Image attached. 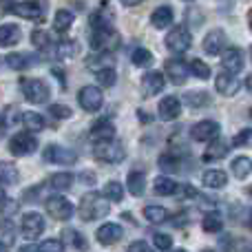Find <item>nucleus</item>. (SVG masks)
Here are the masks:
<instances>
[{
    "label": "nucleus",
    "mask_w": 252,
    "mask_h": 252,
    "mask_svg": "<svg viewBox=\"0 0 252 252\" xmlns=\"http://www.w3.org/2000/svg\"><path fill=\"white\" fill-rule=\"evenodd\" d=\"M9 151H11L13 157H27V155H33L38 151V139H35L33 130L29 133V128L22 130V133H16L9 142Z\"/></svg>",
    "instance_id": "3"
},
{
    "label": "nucleus",
    "mask_w": 252,
    "mask_h": 252,
    "mask_svg": "<svg viewBox=\"0 0 252 252\" xmlns=\"http://www.w3.org/2000/svg\"><path fill=\"white\" fill-rule=\"evenodd\" d=\"M221 66L228 73H239V71L244 69V53H241V49H237V47L223 49Z\"/></svg>",
    "instance_id": "15"
},
{
    "label": "nucleus",
    "mask_w": 252,
    "mask_h": 252,
    "mask_svg": "<svg viewBox=\"0 0 252 252\" xmlns=\"http://www.w3.org/2000/svg\"><path fill=\"white\" fill-rule=\"evenodd\" d=\"M157 164H159V168L164 170V173H179V166H182V161H179V157L175 155H161L159 159H157Z\"/></svg>",
    "instance_id": "38"
},
{
    "label": "nucleus",
    "mask_w": 252,
    "mask_h": 252,
    "mask_svg": "<svg viewBox=\"0 0 252 252\" xmlns=\"http://www.w3.org/2000/svg\"><path fill=\"white\" fill-rule=\"evenodd\" d=\"M226 33H223L221 29H213L208 35L204 38V51L208 53V56H219V53H223V49H226Z\"/></svg>",
    "instance_id": "14"
},
{
    "label": "nucleus",
    "mask_w": 252,
    "mask_h": 252,
    "mask_svg": "<svg viewBox=\"0 0 252 252\" xmlns=\"http://www.w3.org/2000/svg\"><path fill=\"white\" fill-rule=\"evenodd\" d=\"M93 155H95V159L106 161V164H120V161L126 157V151H124L122 144L115 142V139H104V142L95 144Z\"/></svg>",
    "instance_id": "2"
},
{
    "label": "nucleus",
    "mask_w": 252,
    "mask_h": 252,
    "mask_svg": "<svg viewBox=\"0 0 252 252\" xmlns=\"http://www.w3.org/2000/svg\"><path fill=\"white\" fill-rule=\"evenodd\" d=\"M126 186H128V192L133 197H142L144 190H146V175H144V170H130L128 179H126Z\"/></svg>",
    "instance_id": "21"
},
{
    "label": "nucleus",
    "mask_w": 252,
    "mask_h": 252,
    "mask_svg": "<svg viewBox=\"0 0 252 252\" xmlns=\"http://www.w3.org/2000/svg\"><path fill=\"white\" fill-rule=\"evenodd\" d=\"M248 25H250V31H252V11H250V16H248Z\"/></svg>",
    "instance_id": "55"
},
{
    "label": "nucleus",
    "mask_w": 252,
    "mask_h": 252,
    "mask_svg": "<svg viewBox=\"0 0 252 252\" xmlns=\"http://www.w3.org/2000/svg\"><path fill=\"white\" fill-rule=\"evenodd\" d=\"M18 239V230L9 219H0V248H11Z\"/></svg>",
    "instance_id": "23"
},
{
    "label": "nucleus",
    "mask_w": 252,
    "mask_h": 252,
    "mask_svg": "<svg viewBox=\"0 0 252 252\" xmlns=\"http://www.w3.org/2000/svg\"><path fill=\"white\" fill-rule=\"evenodd\" d=\"M230 170H232V175H235L237 179H246L250 175V170H252V159L250 157H246V155L235 157L232 164H230Z\"/></svg>",
    "instance_id": "27"
},
{
    "label": "nucleus",
    "mask_w": 252,
    "mask_h": 252,
    "mask_svg": "<svg viewBox=\"0 0 252 252\" xmlns=\"http://www.w3.org/2000/svg\"><path fill=\"white\" fill-rule=\"evenodd\" d=\"M109 210H111V206L104 195H100V192H87V195L80 199L78 213L84 221H95V219L106 217Z\"/></svg>",
    "instance_id": "1"
},
{
    "label": "nucleus",
    "mask_w": 252,
    "mask_h": 252,
    "mask_svg": "<svg viewBox=\"0 0 252 252\" xmlns=\"http://www.w3.org/2000/svg\"><path fill=\"white\" fill-rule=\"evenodd\" d=\"M42 157H44V161H49V164H58V166H71V164L78 161L75 151L64 148V146H58V144H51V146L44 148Z\"/></svg>",
    "instance_id": "5"
},
{
    "label": "nucleus",
    "mask_w": 252,
    "mask_h": 252,
    "mask_svg": "<svg viewBox=\"0 0 252 252\" xmlns=\"http://www.w3.org/2000/svg\"><path fill=\"white\" fill-rule=\"evenodd\" d=\"M153 188H155V195L168 197V195H173V192H177V182L170 177H157Z\"/></svg>",
    "instance_id": "29"
},
{
    "label": "nucleus",
    "mask_w": 252,
    "mask_h": 252,
    "mask_svg": "<svg viewBox=\"0 0 252 252\" xmlns=\"http://www.w3.org/2000/svg\"><path fill=\"white\" fill-rule=\"evenodd\" d=\"M22 95H25L31 104H44V102L49 100V95H51V91H49L47 82H42V80L27 78V80H22Z\"/></svg>",
    "instance_id": "4"
},
{
    "label": "nucleus",
    "mask_w": 252,
    "mask_h": 252,
    "mask_svg": "<svg viewBox=\"0 0 252 252\" xmlns=\"http://www.w3.org/2000/svg\"><path fill=\"white\" fill-rule=\"evenodd\" d=\"M4 60H7L9 69H16V71H25L31 64H35V58L29 56V53H9Z\"/></svg>",
    "instance_id": "24"
},
{
    "label": "nucleus",
    "mask_w": 252,
    "mask_h": 252,
    "mask_svg": "<svg viewBox=\"0 0 252 252\" xmlns=\"http://www.w3.org/2000/svg\"><path fill=\"white\" fill-rule=\"evenodd\" d=\"M49 113H51L53 118H58V120H69L71 115H73V111H71L69 106H64V104H51L49 106Z\"/></svg>",
    "instance_id": "46"
},
{
    "label": "nucleus",
    "mask_w": 252,
    "mask_h": 252,
    "mask_svg": "<svg viewBox=\"0 0 252 252\" xmlns=\"http://www.w3.org/2000/svg\"><path fill=\"white\" fill-rule=\"evenodd\" d=\"M164 87H166V78H164V73H159V71H148V73L142 78V93H144V97L157 95V93L164 91Z\"/></svg>",
    "instance_id": "12"
},
{
    "label": "nucleus",
    "mask_w": 252,
    "mask_h": 252,
    "mask_svg": "<svg viewBox=\"0 0 252 252\" xmlns=\"http://www.w3.org/2000/svg\"><path fill=\"white\" fill-rule=\"evenodd\" d=\"M49 186L53 188V190H69L71 186H73V175L71 173H56L49 177Z\"/></svg>",
    "instance_id": "28"
},
{
    "label": "nucleus",
    "mask_w": 252,
    "mask_h": 252,
    "mask_svg": "<svg viewBox=\"0 0 252 252\" xmlns=\"http://www.w3.org/2000/svg\"><path fill=\"white\" fill-rule=\"evenodd\" d=\"M179 113H182V102L175 95H166L164 100L159 102V106H157V115H159V120H164V122L177 120Z\"/></svg>",
    "instance_id": "13"
},
{
    "label": "nucleus",
    "mask_w": 252,
    "mask_h": 252,
    "mask_svg": "<svg viewBox=\"0 0 252 252\" xmlns=\"http://www.w3.org/2000/svg\"><path fill=\"white\" fill-rule=\"evenodd\" d=\"M7 201H9V197L4 195V190H2V188H0V213H2V210H4V206H7Z\"/></svg>",
    "instance_id": "51"
},
{
    "label": "nucleus",
    "mask_w": 252,
    "mask_h": 252,
    "mask_svg": "<svg viewBox=\"0 0 252 252\" xmlns=\"http://www.w3.org/2000/svg\"><path fill=\"white\" fill-rule=\"evenodd\" d=\"M201 228H204L206 232H210V235H215V232H221V228H223V217H221L219 213H208V215H204Z\"/></svg>",
    "instance_id": "31"
},
{
    "label": "nucleus",
    "mask_w": 252,
    "mask_h": 252,
    "mask_svg": "<svg viewBox=\"0 0 252 252\" xmlns=\"http://www.w3.org/2000/svg\"><path fill=\"white\" fill-rule=\"evenodd\" d=\"M75 44L73 42H58V49H56V56L60 58V60H66V58L75 56Z\"/></svg>",
    "instance_id": "45"
},
{
    "label": "nucleus",
    "mask_w": 252,
    "mask_h": 252,
    "mask_svg": "<svg viewBox=\"0 0 252 252\" xmlns=\"http://www.w3.org/2000/svg\"><path fill=\"white\" fill-rule=\"evenodd\" d=\"M78 102H80V106H82L84 111H89V113H95V111H100L102 104H104V95H102V89L93 87V84H91V87L80 89Z\"/></svg>",
    "instance_id": "8"
},
{
    "label": "nucleus",
    "mask_w": 252,
    "mask_h": 252,
    "mask_svg": "<svg viewBox=\"0 0 252 252\" xmlns=\"http://www.w3.org/2000/svg\"><path fill=\"white\" fill-rule=\"evenodd\" d=\"M22 124H25L29 130H33V133H40V130H44V118L40 113H33V111H29V113H22Z\"/></svg>",
    "instance_id": "34"
},
{
    "label": "nucleus",
    "mask_w": 252,
    "mask_h": 252,
    "mask_svg": "<svg viewBox=\"0 0 252 252\" xmlns=\"http://www.w3.org/2000/svg\"><path fill=\"white\" fill-rule=\"evenodd\" d=\"M246 89H248V91H252V73L248 75V78H246Z\"/></svg>",
    "instance_id": "54"
},
{
    "label": "nucleus",
    "mask_w": 252,
    "mask_h": 252,
    "mask_svg": "<svg viewBox=\"0 0 252 252\" xmlns=\"http://www.w3.org/2000/svg\"><path fill=\"white\" fill-rule=\"evenodd\" d=\"M201 182H204L206 188H223L228 184V175L219 168H213V170H206Z\"/></svg>",
    "instance_id": "25"
},
{
    "label": "nucleus",
    "mask_w": 252,
    "mask_h": 252,
    "mask_svg": "<svg viewBox=\"0 0 252 252\" xmlns=\"http://www.w3.org/2000/svg\"><path fill=\"white\" fill-rule=\"evenodd\" d=\"M230 144H232V142H226V139L215 137L213 142H210L208 151L204 153V161H217V159H223V157L228 155V151H230Z\"/></svg>",
    "instance_id": "19"
},
{
    "label": "nucleus",
    "mask_w": 252,
    "mask_h": 252,
    "mask_svg": "<svg viewBox=\"0 0 252 252\" xmlns=\"http://www.w3.org/2000/svg\"><path fill=\"white\" fill-rule=\"evenodd\" d=\"M130 60H133L135 66H148L153 62V53L148 51V49H144V47H137L133 51V56H130Z\"/></svg>",
    "instance_id": "42"
},
{
    "label": "nucleus",
    "mask_w": 252,
    "mask_h": 252,
    "mask_svg": "<svg viewBox=\"0 0 252 252\" xmlns=\"http://www.w3.org/2000/svg\"><path fill=\"white\" fill-rule=\"evenodd\" d=\"M184 102H186L190 109H201V106L210 104V95L206 91H190L184 95Z\"/></svg>",
    "instance_id": "32"
},
{
    "label": "nucleus",
    "mask_w": 252,
    "mask_h": 252,
    "mask_svg": "<svg viewBox=\"0 0 252 252\" xmlns=\"http://www.w3.org/2000/svg\"><path fill=\"white\" fill-rule=\"evenodd\" d=\"M153 246L159 250H170L173 248V237L164 235V232H157V235L153 237Z\"/></svg>",
    "instance_id": "47"
},
{
    "label": "nucleus",
    "mask_w": 252,
    "mask_h": 252,
    "mask_svg": "<svg viewBox=\"0 0 252 252\" xmlns=\"http://www.w3.org/2000/svg\"><path fill=\"white\" fill-rule=\"evenodd\" d=\"M44 204H47V213L51 215L53 219H58V221H66V219H71V215L75 213L73 204H71L66 197H49V199H44Z\"/></svg>",
    "instance_id": "6"
},
{
    "label": "nucleus",
    "mask_w": 252,
    "mask_h": 252,
    "mask_svg": "<svg viewBox=\"0 0 252 252\" xmlns=\"http://www.w3.org/2000/svg\"><path fill=\"white\" fill-rule=\"evenodd\" d=\"M173 18H175L173 9L166 7V4H161V7H157L155 11H153L151 22H153V27H155V29H166L168 25H173Z\"/></svg>",
    "instance_id": "22"
},
{
    "label": "nucleus",
    "mask_w": 252,
    "mask_h": 252,
    "mask_svg": "<svg viewBox=\"0 0 252 252\" xmlns=\"http://www.w3.org/2000/svg\"><path fill=\"white\" fill-rule=\"evenodd\" d=\"M64 244L66 246H73V248H78V250H84L87 248V239H84L82 235H80L78 230H73V228H69V230H64Z\"/></svg>",
    "instance_id": "39"
},
{
    "label": "nucleus",
    "mask_w": 252,
    "mask_h": 252,
    "mask_svg": "<svg viewBox=\"0 0 252 252\" xmlns=\"http://www.w3.org/2000/svg\"><path fill=\"white\" fill-rule=\"evenodd\" d=\"M250 60H252V47H250Z\"/></svg>",
    "instance_id": "58"
},
{
    "label": "nucleus",
    "mask_w": 252,
    "mask_h": 252,
    "mask_svg": "<svg viewBox=\"0 0 252 252\" xmlns=\"http://www.w3.org/2000/svg\"><path fill=\"white\" fill-rule=\"evenodd\" d=\"M188 2H190V0H188Z\"/></svg>",
    "instance_id": "60"
},
{
    "label": "nucleus",
    "mask_w": 252,
    "mask_h": 252,
    "mask_svg": "<svg viewBox=\"0 0 252 252\" xmlns=\"http://www.w3.org/2000/svg\"><path fill=\"white\" fill-rule=\"evenodd\" d=\"M97 82H100L102 87H115V82H118V73H115L113 66H104V69L97 71Z\"/></svg>",
    "instance_id": "41"
},
{
    "label": "nucleus",
    "mask_w": 252,
    "mask_h": 252,
    "mask_svg": "<svg viewBox=\"0 0 252 252\" xmlns=\"http://www.w3.org/2000/svg\"><path fill=\"white\" fill-rule=\"evenodd\" d=\"M250 228H252V217H250Z\"/></svg>",
    "instance_id": "59"
},
{
    "label": "nucleus",
    "mask_w": 252,
    "mask_h": 252,
    "mask_svg": "<svg viewBox=\"0 0 252 252\" xmlns=\"http://www.w3.org/2000/svg\"><path fill=\"white\" fill-rule=\"evenodd\" d=\"M250 120H252V106H250Z\"/></svg>",
    "instance_id": "57"
},
{
    "label": "nucleus",
    "mask_w": 252,
    "mask_h": 252,
    "mask_svg": "<svg viewBox=\"0 0 252 252\" xmlns=\"http://www.w3.org/2000/svg\"><path fill=\"white\" fill-rule=\"evenodd\" d=\"M250 139H252V128H246V130H241L239 135L232 137V146H244V144H248Z\"/></svg>",
    "instance_id": "48"
},
{
    "label": "nucleus",
    "mask_w": 252,
    "mask_h": 252,
    "mask_svg": "<svg viewBox=\"0 0 252 252\" xmlns=\"http://www.w3.org/2000/svg\"><path fill=\"white\" fill-rule=\"evenodd\" d=\"M144 219L151 223H164L168 219V210L164 206H146L144 208Z\"/></svg>",
    "instance_id": "30"
},
{
    "label": "nucleus",
    "mask_w": 252,
    "mask_h": 252,
    "mask_svg": "<svg viewBox=\"0 0 252 252\" xmlns=\"http://www.w3.org/2000/svg\"><path fill=\"white\" fill-rule=\"evenodd\" d=\"M188 66H190V73L195 75V78H199V80L210 78V66L206 64L204 60H199V58H192V60L188 62Z\"/></svg>",
    "instance_id": "37"
},
{
    "label": "nucleus",
    "mask_w": 252,
    "mask_h": 252,
    "mask_svg": "<svg viewBox=\"0 0 252 252\" xmlns=\"http://www.w3.org/2000/svg\"><path fill=\"white\" fill-rule=\"evenodd\" d=\"M75 20V13L69 11V9H60V11L56 13V18H53V27H56V31H66L71 25H73Z\"/></svg>",
    "instance_id": "33"
},
{
    "label": "nucleus",
    "mask_w": 252,
    "mask_h": 252,
    "mask_svg": "<svg viewBox=\"0 0 252 252\" xmlns=\"http://www.w3.org/2000/svg\"><path fill=\"white\" fill-rule=\"evenodd\" d=\"M31 42L38 49H47V47H51V35H49L47 31H33V33H31Z\"/></svg>",
    "instance_id": "44"
},
{
    "label": "nucleus",
    "mask_w": 252,
    "mask_h": 252,
    "mask_svg": "<svg viewBox=\"0 0 252 252\" xmlns=\"http://www.w3.org/2000/svg\"><path fill=\"white\" fill-rule=\"evenodd\" d=\"M18 182V170L13 164L9 161H0V184L9 186V184H16Z\"/></svg>",
    "instance_id": "36"
},
{
    "label": "nucleus",
    "mask_w": 252,
    "mask_h": 252,
    "mask_svg": "<svg viewBox=\"0 0 252 252\" xmlns=\"http://www.w3.org/2000/svg\"><path fill=\"white\" fill-rule=\"evenodd\" d=\"M102 195H104L109 201H122L124 188H122V184H120V182H109L104 186V190H102Z\"/></svg>",
    "instance_id": "40"
},
{
    "label": "nucleus",
    "mask_w": 252,
    "mask_h": 252,
    "mask_svg": "<svg viewBox=\"0 0 252 252\" xmlns=\"http://www.w3.org/2000/svg\"><path fill=\"white\" fill-rule=\"evenodd\" d=\"M22 235L27 237V239H35V237H40L44 232V228H47V221H44V217L40 213H27L25 217H22Z\"/></svg>",
    "instance_id": "9"
},
{
    "label": "nucleus",
    "mask_w": 252,
    "mask_h": 252,
    "mask_svg": "<svg viewBox=\"0 0 252 252\" xmlns=\"http://www.w3.org/2000/svg\"><path fill=\"white\" fill-rule=\"evenodd\" d=\"M241 82L235 78V73H228V71H223V73H219L217 78H215V89H217V93H221V95L230 97L235 95L237 91H239Z\"/></svg>",
    "instance_id": "17"
},
{
    "label": "nucleus",
    "mask_w": 252,
    "mask_h": 252,
    "mask_svg": "<svg viewBox=\"0 0 252 252\" xmlns=\"http://www.w3.org/2000/svg\"><path fill=\"white\" fill-rule=\"evenodd\" d=\"M188 73H190V66H188L184 60H168L166 62V75H168L170 82L177 84V87H182V84L186 82Z\"/></svg>",
    "instance_id": "16"
},
{
    "label": "nucleus",
    "mask_w": 252,
    "mask_h": 252,
    "mask_svg": "<svg viewBox=\"0 0 252 252\" xmlns=\"http://www.w3.org/2000/svg\"><path fill=\"white\" fill-rule=\"evenodd\" d=\"M122 235H124V230H122V226H118V223H102L95 232L97 241H100L102 246L115 244V241L122 239Z\"/></svg>",
    "instance_id": "18"
},
{
    "label": "nucleus",
    "mask_w": 252,
    "mask_h": 252,
    "mask_svg": "<svg viewBox=\"0 0 252 252\" xmlns=\"http://www.w3.org/2000/svg\"><path fill=\"white\" fill-rule=\"evenodd\" d=\"M128 250L130 252H135V250H151V246H148L146 241H133V244L128 246Z\"/></svg>",
    "instance_id": "49"
},
{
    "label": "nucleus",
    "mask_w": 252,
    "mask_h": 252,
    "mask_svg": "<svg viewBox=\"0 0 252 252\" xmlns=\"http://www.w3.org/2000/svg\"><path fill=\"white\" fill-rule=\"evenodd\" d=\"M91 25H93V29H113V27H111L113 25V16H111L109 9H102V11L93 13Z\"/></svg>",
    "instance_id": "35"
},
{
    "label": "nucleus",
    "mask_w": 252,
    "mask_h": 252,
    "mask_svg": "<svg viewBox=\"0 0 252 252\" xmlns=\"http://www.w3.org/2000/svg\"><path fill=\"white\" fill-rule=\"evenodd\" d=\"M248 195H250V199H252V186L248 188Z\"/></svg>",
    "instance_id": "56"
},
{
    "label": "nucleus",
    "mask_w": 252,
    "mask_h": 252,
    "mask_svg": "<svg viewBox=\"0 0 252 252\" xmlns=\"http://www.w3.org/2000/svg\"><path fill=\"white\" fill-rule=\"evenodd\" d=\"M190 44H192V35H190V31L186 29V27H175L173 31H170L168 35H166V47L170 49L173 53H184V51H188L190 49Z\"/></svg>",
    "instance_id": "7"
},
{
    "label": "nucleus",
    "mask_w": 252,
    "mask_h": 252,
    "mask_svg": "<svg viewBox=\"0 0 252 252\" xmlns=\"http://www.w3.org/2000/svg\"><path fill=\"white\" fill-rule=\"evenodd\" d=\"M11 11L27 20H38L44 11V0H22V2H13Z\"/></svg>",
    "instance_id": "10"
},
{
    "label": "nucleus",
    "mask_w": 252,
    "mask_h": 252,
    "mask_svg": "<svg viewBox=\"0 0 252 252\" xmlns=\"http://www.w3.org/2000/svg\"><path fill=\"white\" fill-rule=\"evenodd\" d=\"M120 2H122V4H124V7H135V4L144 2V0H120Z\"/></svg>",
    "instance_id": "52"
},
{
    "label": "nucleus",
    "mask_w": 252,
    "mask_h": 252,
    "mask_svg": "<svg viewBox=\"0 0 252 252\" xmlns=\"http://www.w3.org/2000/svg\"><path fill=\"white\" fill-rule=\"evenodd\" d=\"M64 248H66V244L64 241H60V239H47V241H42V244L38 246L40 252H62Z\"/></svg>",
    "instance_id": "43"
},
{
    "label": "nucleus",
    "mask_w": 252,
    "mask_h": 252,
    "mask_svg": "<svg viewBox=\"0 0 252 252\" xmlns=\"http://www.w3.org/2000/svg\"><path fill=\"white\" fill-rule=\"evenodd\" d=\"M20 27L18 25H0V47H11L20 40Z\"/></svg>",
    "instance_id": "26"
},
{
    "label": "nucleus",
    "mask_w": 252,
    "mask_h": 252,
    "mask_svg": "<svg viewBox=\"0 0 252 252\" xmlns=\"http://www.w3.org/2000/svg\"><path fill=\"white\" fill-rule=\"evenodd\" d=\"M80 179H82V182H87L89 186H91V184H95V175L89 173V170H87V173H80Z\"/></svg>",
    "instance_id": "50"
},
{
    "label": "nucleus",
    "mask_w": 252,
    "mask_h": 252,
    "mask_svg": "<svg viewBox=\"0 0 252 252\" xmlns=\"http://www.w3.org/2000/svg\"><path fill=\"white\" fill-rule=\"evenodd\" d=\"M219 124L213 120H201L190 128V137L195 142H213L215 137H219Z\"/></svg>",
    "instance_id": "11"
},
{
    "label": "nucleus",
    "mask_w": 252,
    "mask_h": 252,
    "mask_svg": "<svg viewBox=\"0 0 252 252\" xmlns=\"http://www.w3.org/2000/svg\"><path fill=\"white\" fill-rule=\"evenodd\" d=\"M89 137L93 139V142H104V139H113L115 137V126L109 122V120H102V122H95L91 128V133H89Z\"/></svg>",
    "instance_id": "20"
},
{
    "label": "nucleus",
    "mask_w": 252,
    "mask_h": 252,
    "mask_svg": "<svg viewBox=\"0 0 252 252\" xmlns=\"http://www.w3.org/2000/svg\"><path fill=\"white\" fill-rule=\"evenodd\" d=\"M4 130H7V124H4V115H0V139L4 137Z\"/></svg>",
    "instance_id": "53"
}]
</instances>
